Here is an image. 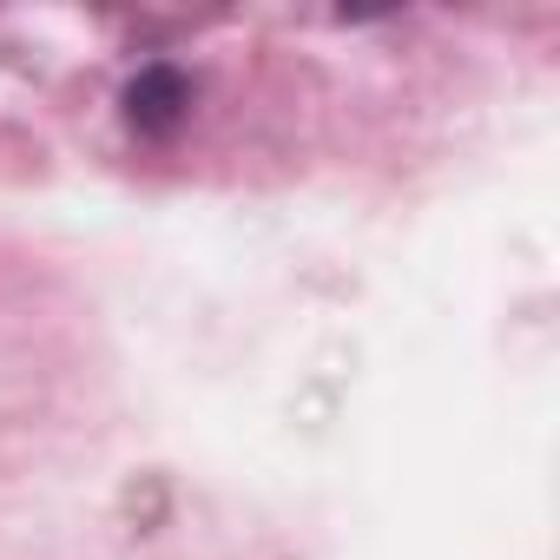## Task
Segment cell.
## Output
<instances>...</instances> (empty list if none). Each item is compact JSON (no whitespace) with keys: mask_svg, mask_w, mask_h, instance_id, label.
I'll return each mask as SVG.
<instances>
[{"mask_svg":"<svg viewBox=\"0 0 560 560\" xmlns=\"http://www.w3.org/2000/svg\"><path fill=\"white\" fill-rule=\"evenodd\" d=\"M126 106H132V126H139V132H172V126L185 119V106H191V86H185V73H172V67H145V73L132 80Z\"/></svg>","mask_w":560,"mask_h":560,"instance_id":"6da1fadb","label":"cell"}]
</instances>
